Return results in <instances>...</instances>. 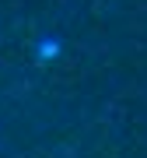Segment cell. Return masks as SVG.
Here are the masks:
<instances>
[{
	"label": "cell",
	"mask_w": 147,
	"mask_h": 158,
	"mask_svg": "<svg viewBox=\"0 0 147 158\" xmlns=\"http://www.w3.org/2000/svg\"><path fill=\"white\" fill-rule=\"evenodd\" d=\"M56 53H60V42L53 35L49 39H39V56H56Z\"/></svg>",
	"instance_id": "1"
}]
</instances>
